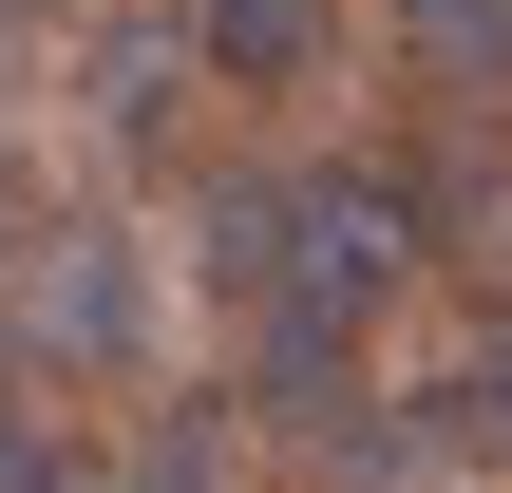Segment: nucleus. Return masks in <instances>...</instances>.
I'll return each mask as SVG.
<instances>
[{
    "label": "nucleus",
    "mask_w": 512,
    "mask_h": 493,
    "mask_svg": "<svg viewBox=\"0 0 512 493\" xmlns=\"http://www.w3.org/2000/svg\"><path fill=\"white\" fill-rule=\"evenodd\" d=\"M0 493H95V418L38 399V380H0Z\"/></svg>",
    "instance_id": "obj_7"
},
{
    "label": "nucleus",
    "mask_w": 512,
    "mask_h": 493,
    "mask_svg": "<svg viewBox=\"0 0 512 493\" xmlns=\"http://www.w3.org/2000/svg\"><path fill=\"white\" fill-rule=\"evenodd\" d=\"M437 304V247L399 209L380 152H285V209H266V304L247 323H304V342H361L399 361V323Z\"/></svg>",
    "instance_id": "obj_1"
},
{
    "label": "nucleus",
    "mask_w": 512,
    "mask_h": 493,
    "mask_svg": "<svg viewBox=\"0 0 512 493\" xmlns=\"http://www.w3.org/2000/svg\"><path fill=\"white\" fill-rule=\"evenodd\" d=\"M152 342H171L152 209L76 190V209L19 247V285H0V380H38V399H133V380H152Z\"/></svg>",
    "instance_id": "obj_2"
},
{
    "label": "nucleus",
    "mask_w": 512,
    "mask_h": 493,
    "mask_svg": "<svg viewBox=\"0 0 512 493\" xmlns=\"http://www.w3.org/2000/svg\"><path fill=\"white\" fill-rule=\"evenodd\" d=\"M57 209H76V152H38V133L0 114V285H19V247H38Z\"/></svg>",
    "instance_id": "obj_8"
},
{
    "label": "nucleus",
    "mask_w": 512,
    "mask_h": 493,
    "mask_svg": "<svg viewBox=\"0 0 512 493\" xmlns=\"http://www.w3.org/2000/svg\"><path fill=\"white\" fill-rule=\"evenodd\" d=\"M171 19H190L209 114H323L342 95V38H361V0H171Z\"/></svg>",
    "instance_id": "obj_4"
},
{
    "label": "nucleus",
    "mask_w": 512,
    "mask_h": 493,
    "mask_svg": "<svg viewBox=\"0 0 512 493\" xmlns=\"http://www.w3.org/2000/svg\"><path fill=\"white\" fill-rule=\"evenodd\" d=\"M76 114H95L76 190H114V209H171V171L209 152V76H190V19H171V0L95 19V57H76Z\"/></svg>",
    "instance_id": "obj_3"
},
{
    "label": "nucleus",
    "mask_w": 512,
    "mask_h": 493,
    "mask_svg": "<svg viewBox=\"0 0 512 493\" xmlns=\"http://www.w3.org/2000/svg\"><path fill=\"white\" fill-rule=\"evenodd\" d=\"M399 95H512V0H361Z\"/></svg>",
    "instance_id": "obj_6"
},
{
    "label": "nucleus",
    "mask_w": 512,
    "mask_h": 493,
    "mask_svg": "<svg viewBox=\"0 0 512 493\" xmlns=\"http://www.w3.org/2000/svg\"><path fill=\"white\" fill-rule=\"evenodd\" d=\"M38 57H57V0H0V114H38Z\"/></svg>",
    "instance_id": "obj_9"
},
{
    "label": "nucleus",
    "mask_w": 512,
    "mask_h": 493,
    "mask_svg": "<svg viewBox=\"0 0 512 493\" xmlns=\"http://www.w3.org/2000/svg\"><path fill=\"white\" fill-rule=\"evenodd\" d=\"M95 493H266L228 380H133V418L95 437Z\"/></svg>",
    "instance_id": "obj_5"
},
{
    "label": "nucleus",
    "mask_w": 512,
    "mask_h": 493,
    "mask_svg": "<svg viewBox=\"0 0 512 493\" xmlns=\"http://www.w3.org/2000/svg\"><path fill=\"white\" fill-rule=\"evenodd\" d=\"M95 19H133V0H95Z\"/></svg>",
    "instance_id": "obj_10"
}]
</instances>
